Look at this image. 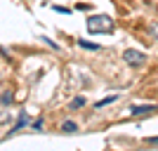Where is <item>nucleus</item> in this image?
Listing matches in <instances>:
<instances>
[{"instance_id": "nucleus-6", "label": "nucleus", "mask_w": 158, "mask_h": 151, "mask_svg": "<svg viewBox=\"0 0 158 151\" xmlns=\"http://www.w3.org/2000/svg\"><path fill=\"white\" fill-rule=\"evenodd\" d=\"M10 120H12V113L7 111V109H0V125L10 123Z\"/></svg>"}, {"instance_id": "nucleus-8", "label": "nucleus", "mask_w": 158, "mask_h": 151, "mask_svg": "<svg viewBox=\"0 0 158 151\" xmlns=\"http://www.w3.org/2000/svg\"><path fill=\"white\" fill-rule=\"evenodd\" d=\"M78 45H80V47H85V50H99L97 43H87V40H78Z\"/></svg>"}, {"instance_id": "nucleus-2", "label": "nucleus", "mask_w": 158, "mask_h": 151, "mask_svg": "<svg viewBox=\"0 0 158 151\" xmlns=\"http://www.w3.org/2000/svg\"><path fill=\"white\" fill-rule=\"evenodd\" d=\"M123 61H125L127 66H132V69H139V66H144V61H146V54L142 52V50H125L123 52Z\"/></svg>"}, {"instance_id": "nucleus-10", "label": "nucleus", "mask_w": 158, "mask_h": 151, "mask_svg": "<svg viewBox=\"0 0 158 151\" xmlns=\"http://www.w3.org/2000/svg\"><path fill=\"white\" fill-rule=\"evenodd\" d=\"M83 104H85V99H83V97H76V99L71 102V109H80Z\"/></svg>"}, {"instance_id": "nucleus-9", "label": "nucleus", "mask_w": 158, "mask_h": 151, "mask_svg": "<svg viewBox=\"0 0 158 151\" xmlns=\"http://www.w3.org/2000/svg\"><path fill=\"white\" fill-rule=\"evenodd\" d=\"M0 102H2V104H12V102H14V97H12V92H2V99H0Z\"/></svg>"}, {"instance_id": "nucleus-4", "label": "nucleus", "mask_w": 158, "mask_h": 151, "mask_svg": "<svg viewBox=\"0 0 158 151\" xmlns=\"http://www.w3.org/2000/svg\"><path fill=\"white\" fill-rule=\"evenodd\" d=\"M28 123H31V120H28V116H26V113H21V118L17 120V125H14L12 130H10V135H14L17 130H21V128H24V125H28Z\"/></svg>"}, {"instance_id": "nucleus-7", "label": "nucleus", "mask_w": 158, "mask_h": 151, "mask_svg": "<svg viewBox=\"0 0 158 151\" xmlns=\"http://www.w3.org/2000/svg\"><path fill=\"white\" fill-rule=\"evenodd\" d=\"M61 130H64V132H76V130H78V125L73 123V120H66V123L61 125Z\"/></svg>"}, {"instance_id": "nucleus-1", "label": "nucleus", "mask_w": 158, "mask_h": 151, "mask_svg": "<svg viewBox=\"0 0 158 151\" xmlns=\"http://www.w3.org/2000/svg\"><path fill=\"white\" fill-rule=\"evenodd\" d=\"M113 28H116V24L109 14H92L87 19V31L90 33H111Z\"/></svg>"}, {"instance_id": "nucleus-12", "label": "nucleus", "mask_w": 158, "mask_h": 151, "mask_svg": "<svg viewBox=\"0 0 158 151\" xmlns=\"http://www.w3.org/2000/svg\"><path fill=\"white\" fill-rule=\"evenodd\" d=\"M146 142H149V144H153V146H158V137H149Z\"/></svg>"}, {"instance_id": "nucleus-3", "label": "nucleus", "mask_w": 158, "mask_h": 151, "mask_svg": "<svg viewBox=\"0 0 158 151\" xmlns=\"http://www.w3.org/2000/svg\"><path fill=\"white\" fill-rule=\"evenodd\" d=\"M153 111H158L156 104H142V106H132L130 116H144V113H153Z\"/></svg>"}, {"instance_id": "nucleus-5", "label": "nucleus", "mask_w": 158, "mask_h": 151, "mask_svg": "<svg viewBox=\"0 0 158 151\" xmlns=\"http://www.w3.org/2000/svg\"><path fill=\"white\" fill-rule=\"evenodd\" d=\"M118 99V94H111V97H106V99H99L97 104H94V109H102V106H106V104H113Z\"/></svg>"}, {"instance_id": "nucleus-11", "label": "nucleus", "mask_w": 158, "mask_h": 151, "mask_svg": "<svg viewBox=\"0 0 158 151\" xmlns=\"http://www.w3.org/2000/svg\"><path fill=\"white\" fill-rule=\"evenodd\" d=\"M151 33H153V38L158 40V21H156V24H153V26H151Z\"/></svg>"}]
</instances>
